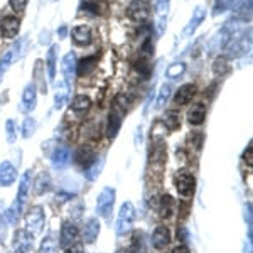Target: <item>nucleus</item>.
<instances>
[{"instance_id":"f257e3e1","label":"nucleus","mask_w":253,"mask_h":253,"mask_svg":"<svg viewBox=\"0 0 253 253\" xmlns=\"http://www.w3.org/2000/svg\"><path fill=\"white\" fill-rule=\"evenodd\" d=\"M135 223V208L130 201H126L122 205L120 211H118V218H117V235L118 236H125L126 233H130Z\"/></svg>"},{"instance_id":"f03ea898","label":"nucleus","mask_w":253,"mask_h":253,"mask_svg":"<svg viewBox=\"0 0 253 253\" xmlns=\"http://www.w3.org/2000/svg\"><path fill=\"white\" fill-rule=\"evenodd\" d=\"M115 198H117V193L113 187H103L101 193L98 194L96 198V213L103 218H108L113 211V205H115Z\"/></svg>"},{"instance_id":"7ed1b4c3","label":"nucleus","mask_w":253,"mask_h":253,"mask_svg":"<svg viewBox=\"0 0 253 253\" xmlns=\"http://www.w3.org/2000/svg\"><path fill=\"white\" fill-rule=\"evenodd\" d=\"M44 221H46V213L41 206H34L26 214V231H29L32 236L39 235L44 228Z\"/></svg>"},{"instance_id":"20e7f679","label":"nucleus","mask_w":253,"mask_h":253,"mask_svg":"<svg viewBox=\"0 0 253 253\" xmlns=\"http://www.w3.org/2000/svg\"><path fill=\"white\" fill-rule=\"evenodd\" d=\"M174 186L179 194L184 196V198H189V196H193L196 189V177L191 172H181L175 175Z\"/></svg>"},{"instance_id":"39448f33","label":"nucleus","mask_w":253,"mask_h":253,"mask_svg":"<svg viewBox=\"0 0 253 253\" xmlns=\"http://www.w3.org/2000/svg\"><path fill=\"white\" fill-rule=\"evenodd\" d=\"M126 15L132 20H138V22L147 20L150 15L149 0H132V3L126 9Z\"/></svg>"},{"instance_id":"423d86ee","label":"nucleus","mask_w":253,"mask_h":253,"mask_svg":"<svg viewBox=\"0 0 253 253\" xmlns=\"http://www.w3.org/2000/svg\"><path fill=\"white\" fill-rule=\"evenodd\" d=\"M20 29V20L14 15H5L0 19V36L3 39H14L17 38Z\"/></svg>"},{"instance_id":"0eeeda50","label":"nucleus","mask_w":253,"mask_h":253,"mask_svg":"<svg viewBox=\"0 0 253 253\" xmlns=\"http://www.w3.org/2000/svg\"><path fill=\"white\" fill-rule=\"evenodd\" d=\"M205 19H206V9H205L203 5H198V7L194 9L193 17H191V20L187 22V26L184 27V31H182L181 39L191 38V36H193L194 32H196V29H198V27L201 26L203 22H205Z\"/></svg>"},{"instance_id":"6e6552de","label":"nucleus","mask_w":253,"mask_h":253,"mask_svg":"<svg viewBox=\"0 0 253 253\" xmlns=\"http://www.w3.org/2000/svg\"><path fill=\"white\" fill-rule=\"evenodd\" d=\"M125 115V110H122L120 107H117L113 103V110L110 112V117H108V124H107V137L112 140V138L117 137L118 130L122 126V118Z\"/></svg>"},{"instance_id":"1a4fd4ad","label":"nucleus","mask_w":253,"mask_h":253,"mask_svg":"<svg viewBox=\"0 0 253 253\" xmlns=\"http://www.w3.org/2000/svg\"><path fill=\"white\" fill-rule=\"evenodd\" d=\"M231 39H233V36H231L228 26H224L223 29H219L213 38L210 39V42H208V52H214L221 47H226V44L230 42Z\"/></svg>"},{"instance_id":"9d476101","label":"nucleus","mask_w":253,"mask_h":253,"mask_svg":"<svg viewBox=\"0 0 253 253\" xmlns=\"http://www.w3.org/2000/svg\"><path fill=\"white\" fill-rule=\"evenodd\" d=\"M34 236L26 230H19L14 235V253H29Z\"/></svg>"},{"instance_id":"9b49d317","label":"nucleus","mask_w":253,"mask_h":253,"mask_svg":"<svg viewBox=\"0 0 253 253\" xmlns=\"http://www.w3.org/2000/svg\"><path fill=\"white\" fill-rule=\"evenodd\" d=\"M78 228L75 226V224L71 223H66L63 228H61V236H59V245L61 248H64V250H68V248H71L73 245H75L76 238H78Z\"/></svg>"},{"instance_id":"f8f14e48","label":"nucleus","mask_w":253,"mask_h":253,"mask_svg":"<svg viewBox=\"0 0 253 253\" xmlns=\"http://www.w3.org/2000/svg\"><path fill=\"white\" fill-rule=\"evenodd\" d=\"M15 181H17V170H15L14 164L9 161H3L0 164V186L10 187Z\"/></svg>"},{"instance_id":"ddd939ff","label":"nucleus","mask_w":253,"mask_h":253,"mask_svg":"<svg viewBox=\"0 0 253 253\" xmlns=\"http://www.w3.org/2000/svg\"><path fill=\"white\" fill-rule=\"evenodd\" d=\"M61 69H63V76H64V83L71 84L76 75V56L75 52H68L66 56L61 61Z\"/></svg>"},{"instance_id":"4468645a","label":"nucleus","mask_w":253,"mask_h":253,"mask_svg":"<svg viewBox=\"0 0 253 253\" xmlns=\"http://www.w3.org/2000/svg\"><path fill=\"white\" fill-rule=\"evenodd\" d=\"M98 235H100V221L95 218L86 219V223H84V226H83V231H81V238H83V242L88 243V245L95 243Z\"/></svg>"},{"instance_id":"2eb2a0df","label":"nucleus","mask_w":253,"mask_h":253,"mask_svg":"<svg viewBox=\"0 0 253 253\" xmlns=\"http://www.w3.org/2000/svg\"><path fill=\"white\" fill-rule=\"evenodd\" d=\"M170 243V230L166 224H161L154 230L152 233V245L156 250H164L167 245Z\"/></svg>"},{"instance_id":"dca6fc26","label":"nucleus","mask_w":253,"mask_h":253,"mask_svg":"<svg viewBox=\"0 0 253 253\" xmlns=\"http://www.w3.org/2000/svg\"><path fill=\"white\" fill-rule=\"evenodd\" d=\"M170 0H156V15H157V31L159 34L166 31L167 14H169Z\"/></svg>"},{"instance_id":"f3484780","label":"nucleus","mask_w":253,"mask_h":253,"mask_svg":"<svg viewBox=\"0 0 253 253\" xmlns=\"http://www.w3.org/2000/svg\"><path fill=\"white\" fill-rule=\"evenodd\" d=\"M69 161H71V150L64 145L58 147V149L51 154V162H52V166H54V169H64V167L69 164Z\"/></svg>"},{"instance_id":"a211bd4d","label":"nucleus","mask_w":253,"mask_h":253,"mask_svg":"<svg viewBox=\"0 0 253 253\" xmlns=\"http://www.w3.org/2000/svg\"><path fill=\"white\" fill-rule=\"evenodd\" d=\"M31 181H32V175H31V170H26L20 177V182H19V193H17V198L15 201L20 203V205H26L27 198H29V193H31Z\"/></svg>"},{"instance_id":"6ab92c4d","label":"nucleus","mask_w":253,"mask_h":253,"mask_svg":"<svg viewBox=\"0 0 253 253\" xmlns=\"http://www.w3.org/2000/svg\"><path fill=\"white\" fill-rule=\"evenodd\" d=\"M36 105H38V89H36L34 84H29L22 93V108L24 112L29 113L36 108Z\"/></svg>"},{"instance_id":"aec40b11","label":"nucleus","mask_w":253,"mask_h":253,"mask_svg":"<svg viewBox=\"0 0 253 253\" xmlns=\"http://www.w3.org/2000/svg\"><path fill=\"white\" fill-rule=\"evenodd\" d=\"M71 38L75 41V44L84 47L91 42L93 36H91V31H89L88 26H76L75 29L71 31Z\"/></svg>"},{"instance_id":"412c9836","label":"nucleus","mask_w":253,"mask_h":253,"mask_svg":"<svg viewBox=\"0 0 253 253\" xmlns=\"http://www.w3.org/2000/svg\"><path fill=\"white\" fill-rule=\"evenodd\" d=\"M194 93H196L194 84L186 83V84H182V86L177 89V93H175V96H174V101L177 105H186V103H189V101L193 100Z\"/></svg>"},{"instance_id":"4be33fe9","label":"nucleus","mask_w":253,"mask_h":253,"mask_svg":"<svg viewBox=\"0 0 253 253\" xmlns=\"http://www.w3.org/2000/svg\"><path fill=\"white\" fill-rule=\"evenodd\" d=\"M103 166H105V159L103 157H96L95 161L89 164L86 169H84V177L88 179V181H95L98 175L101 174V170H103Z\"/></svg>"},{"instance_id":"5701e85b","label":"nucleus","mask_w":253,"mask_h":253,"mask_svg":"<svg viewBox=\"0 0 253 253\" xmlns=\"http://www.w3.org/2000/svg\"><path fill=\"white\" fill-rule=\"evenodd\" d=\"M157 210H159V214H161V218H169L170 214H172V210H174V198L170 194H164L161 198V201H159L157 205Z\"/></svg>"},{"instance_id":"b1692460","label":"nucleus","mask_w":253,"mask_h":253,"mask_svg":"<svg viewBox=\"0 0 253 253\" xmlns=\"http://www.w3.org/2000/svg\"><path fill=\"white\" fill-rule=\"evenodd\" d=\"M206 117V108L203 105H194L193 108L187 112V122L191 125H201Z\"/></svg>"},{"instance_id":"393cba45","label":"nucleus","mask_w":253,"mask_h":253,"mask_svg":"<svg viewBox=\"0 0 253 253\" xmlns=\"http://www.w3.org/2000/svg\"><path fill=\"white\" fill-rule=\"evenodd\" d=\"M98 63V58L96 56H89V58H83L81 59L80 64H76V73H78L80 76H84V75H89V73L95 69Z\"/></svg>"},{"instance_id":"a878e982","label":"nucleus","mask_w":253,"mask_h":253,"mask_svg":"<svg viewBox=\"0 0 253 253\" xmlns=\"http://www.w3.org/2000/svg\"><path fill=\"white\" fill-rule=\"evenodd\" d=\"M56 54H58V46H51L47 51V75H49V80H54L56 76Z\"/></svg>"},{"instance_id":"bb28decb","label":"nucleus","mask_w":253,"mask_h":253,"mask_svg":"<svg viewBox=\"0 0 253 253\" xmlns=\"http://www.w3.org/2000/svg\"><path fill=\"white\" fill-rule=\"evenodd\" d=\"M89 108H91V100L86 95H78L71 103L73 112H88Z\"/></svg>"},{"instance_id":"cd10ccee","label":"nucleus","mask_w":253,"mask_h":253,"mask_svg":"<svg viewBox=\"0 0 253 253\" xmlns=\"http://www.w3.org/2000/svg\"><path fill=\"white\" fill-rule=\"evenodd\" d=\"M186 71V63H172L169 68L166 69V76L169 80H175L179 78V76H182V73Z\"/></svg>"},{"instance_id":"c85d7f7f","label":"nucleus","mask_w":253,"mask_h":253,"mask_svg":"<svg viewBox=\"0 0 253 253\" xmlns=\"http://www.w3.org/2000/svg\"><path fill=\"white\" fill-rule=\"evenodd\" d=\"M38 130V122L34 120L32 117H27L22 124V137L24 138H31Z\"/></svg>"},{"instance_id":"c756f323","label":"nucleus","mask_w":253,"mask_h":253,"mask_svg":"<svg viewBox=\"0 0 253 253\" xmlns=\"http://www.w3.org/2000/svg\"><path fill=\"white\" fill-rule=\"evenodd\" d=\"M49 189H51V177L47 174H41L38 181H36V193H38V196H41L47 193Z\"/></svg>"},{"instance_id":"7c9ffc66","label":"nucleus","mask_w":253,"mask_h":253,"mask_svg":"<svg viewBox=\"0 0 253 253\" xmlns=\"http://www.w3.org/2000/svg\"><path fill=\"white\" fill-rule=\"evenodd\" d=\"M130 248H132V253H145V243H144V233L142 231H137L132 238V243H130Z\"/></svg>"},{"instance_id":"2f4dec72","label":"nucleus","mask_w":253,"mask_h":253,"mask_svg":"<svg viewBox=\"0 0 253 253\" xmlns=\"http://www.w3.org/2000/svg\"><path fill=\"white\" fill-rule=\"evenodd\" d=\"M95 159H96V156L93 154V150H89V149H80L78 156H76V161L84 167H88Z\"/></svg>"},{"instance_id":"473e14b6","label":"nucleus","mask_w":253,"mask_h":253,"mask_svg":"<svg viewBox=\"0 0 253 253\" xmlns=\"http://www.w3.org/2000/svg\"><path fill=\"white\" fill-rule=\"evenodd\" d=\"M39 253H58V242H56L54 236L44 238V242L41 243Z\"/></svg>"},{"instance_id":"72a5a7b5","label":"nucleus","mask_w":253,"mask_h":253,"mask_svg":"<svg viewBox=\"0 0 253 253\" xmlns=\"http://www.w3.org/2000/svg\"><path fill=\"white\" fill-rule=\"evenodd\" d=\"M230 71V63H228V58H216L214 63H213V73L216 75H226V73Z\"/></svg>"},{"instance_id":"f704fd0d","label":"nucleus","mask_w":253,"mask_h":253,"mask_svg":"<svg viewBox=\"0 0 253 253\" xmlns=\"http://www.w3.org/2000/svg\"><path fill=\"white\" fill-rule=\"evenodd\" d=\"M20 211H22V205L17 201H14V205H12L9 210H7V219H9V223L10 224H14L17 219L20 218Z\"/></svg>"},{"instance_id":"c9c22d12","label":"nucleus","mask_w":253,"mask_h":253,"mask_svg":"<svg viewBox=\"0 0 253 253\" xmlns=\"http://www.w3.org/2000/svg\"><path fill=\"white\" fill-rule=\"evenodd\" d=\"M170 91H172L170 84H164V86L161 88V91H159V96H157V103H156V107H157V108H162V107H164L166 101L169 100V96H170Z\"/></svg>"},{"instance_id":"e433bc0d","label":"nucleus","mask_w":253,"mask_h":253,"mask_svg":"<svg viewBox=\"0 0 253 253\" xmlns=\"http://www.w3.org/2000/svg\"><path fill=\"white\" fill-rule=\"evenodd\" d=\"M164 122H166L167 126H170V130H175V128L181 126V118H179V115L175 112H167Z\"/></svg>"},{"instance_id":"4c0bfd02","label":"nucleus","mask_w":253,"mask_h":253,"mask_svg":"<svg viewBox=\"0 0 253 253\" xmlns=\"http://www.w3.org/2000/svg\"><path fill=\"white\" fill-rule=\"evenodd\" d=\"M5 132H7V142H9V144H14V142L17 140V126H15L14 120H7Z\"/></svg>"},{"instance_id":"58836bf2","label":"nucleus","mask_w":253,"mask_h":253,"mask_svg":"<svg viewBox=\"0 0 253 253\" xmlns=\"http://www.w3.org/2000/svg\"><path fill=\"white\" fill-rule=\"evenodd\" d=\"M12 63H14V59H12V54H10V51H9L2 59H0V78L5 75V71L9 69V66H10Z\"/></svg>"},{"instance_id":"ea45409f","label":"nucleus","mask_w":253,"mask_h":253,"mask_svg":"<svg viewBox=\"0 0 253 253\" xmlns=\"http://www.w3.org/2000/svg\"><path fill=\"white\" fill-rule=\"evenodd\" d=\"M9 5L15 12H22L27 5V0H9Z\"/></svg>"},{"instance_id":"a19ab883","label":"nucleus","mask_w":253,"mask_h":253,"mask_svg":"<svg viewBox=\"0 0 253 253\" xmlns=\"http://www.w3.org/2000/svg\"><path fill=\"white\" fill-rule=\"evenodd\" d=\"M64 101H66V93H56V96H54V107L56 108H63V105H64Z\"/></svg>"},{"instance_id":"79ce46f5","label":"nucleus","mask_w":253,"mask_h":253,"mask_svg":"<svg viewBox=\"0 0 253 253\" xmlns=\"http://www.w3.org/2000/svg\"><path fill=\"white\" fill-rule=\"evenodd\" d=\"M252 149H253V144L250 142V144H248V147H247V150H245V154H243V159L245 161L248 162V166H253V154H252Z\"/></svg>"},{"instance_id":"37998d69","label":"nucleus","mask_w":253,"mask_h":253,"mask_svg":"<svg viewBox=\"0 0 253 253\" xmlns=\"http://www.w3.org/2000/svg\"><path fill=\"white\" fill-rule=\"evenodd\" d=\"M170 253H191L189 248L186 247V245H179V247H175Z\"/></svg>"},{"instance_id":"c03bdc74","label":"nucleus","mask_w":253,"mask_h":253,"mask_svg":"<svg viewBox=\"0 0 253 253\" xmlns=\"http://www.w3.org/2000/svg\"><path fill=\"white\" fill-rule=\"evenodd\" d=\"M39 42L41 44H49V32L47 31H42V34L39 36Z\"/></svg>"},{"instance_id":"a18cd8bd","label":"nucleus","mask_w":253,"mask_h":253,"mask_svg":"<svg viewBox=\"0 0 253 253\" xmlns=\"http://www.w3.org/2000/svg\"><path fill=\"white\" fill-rule=\"evenodd\" d=\"M66 253H83V250H81L80 247H71V248H68Z\"/></svg>"},{"instance_id":"49530a36","label":"nucleus","mask_w":253,"mask_h":253,"mask_svg":"<svg viewBox=\"0 0 253 253\" xmlns=\"http://www.w3.org/2000/svg\"><path fill=\"white\" fill-rule=\"evenodd\" d=\"M59 38H61V39L66 38V26H61V29H59Z\"/></svg>"},{"instance_id":"de8ad7c7","label":"nucleus","mask_w":253,"mask_h":253,"mask_svg":"<svg viewBox=\"0 0 253 253\" xmlns=\"http://www.w3.org/2000/svg\"><path fill=\"white\" fill-rule=\"evenodd\" d=\"M52 2H58V0H52Z\"/></svg>"}]
</instances>
